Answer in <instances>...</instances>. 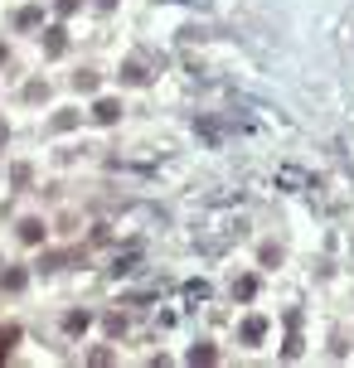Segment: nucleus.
<instances>
[{
  "instance_id": "4468645a",
  "label": "nucleus",
  "mask_w": 354,
  "mask_h": 368,
  "mask_svg": "<svg viewBox=\"0 0 354 368\" xmlns=\"http://www.w3.org/2000/svg\"><path fill=\"white\" fill-rule=\"evenodd\" d=\"M98 5H102V10H112V5H117V0H98Z\"/></svg>"
},
{
  "instance_id": "f03ea898",
  "label": "nucleus",
  "mask_w": 354,
  "mask_h": 368,
  "mask_svg": "<svg viewBox=\"0 0 354 368\" xmlns=\"http://www.w3.org/2000/svg\"><path fill=\"white\" fill-rule=\"evenodd\" d=\"M20 344V325H0V364L10 359V349Z\"/></svg>"
},
{
  "instance_id": "1a4fd4ad",
  "label": "nucleus",
  "mask_w": 354,
  "mask_h": 368,
  "mask_svg": "<svg viewBox=\"0 0 354 368\" xmlns=\"http://www.w3.org/2000/svg\"><path fill=\"white\" fill-rule=\"evenodd\" d=\"M15 24H24V29H29V24H39V10H34V5H29V10H20V15H15Z\"/></svg>"
},
{
  "instance_id": "0eeeda50",
  "label": "nucleus",
  "mask_w": 354,
  "mask_h": 368,
  "mask_svg": "<svg viewBox=\"0 0 354 368\" xmlns=\"http://www.w3.org/2000/svg\"><path fill=\"white\" fill-rule=\"evenodd\" d=\"M214 359H219V354H214L209 344H199V349H190V364H214Z\"/></svg>"
},
{
  "instance_id": "f8f14e48",
  "label": "nucleus",
  "mask_w": 354,
  "mask_h": 368,
  "mask_svg": "<svg viewBox=\"0 0 354 368\" xmlns=\"http://www.w3.org/2000/svg\"><path fill=\"white\" fill-rule=\"evenodd\" d=\"M24 286V272H5V291H20Z\"/></svg>"
},
{
  "instance_id": "20e7f679",
  "label": "nucleus",
  "mask_w": 354,
  "mask_h": 368,
  "mask_svg": "<svg viewBox=\"0 0 354 368\" xmlns=\"http://www.w3.org/2000/svg\"><path fill=\"white\" fill-rule=\"evenodd\" d=\"M44 49H49V54H63V49H68V39H63V29H59V24L49 29V39H44Z\"/></svg>"
},
{
  "instance_id": "7ed1b4c3",
  "label": "nucleus",
  "mask_w": 354,
  "mask_h": 368,
  "mask_svg": "<svg viewBox=\"0 0 354 368\" xmlns=\"http://www.w3.org/2000/svg\"><path fill=\"white\" fill-rule=\"evenodd\" d=\"M20 238H24V243H44V223H39V218H24V223H20Z\"/></svg>"
},
{
  "instance_id": "ddd939ff",
  "label": "nucleus",
  "mask_w": 354,
  "mask_h": 368,
  "mask_svg": "<svg viewBox=\"0 0 354 368\" xmlns=\"http://www.w3.org/2000/svg\"><path fill=\"white\" fill-rule=\"evenodd\" d=\"M78 10V0H59V15H73Z\"/></svg>"
},
{
  "instance_id": "6e6552de",
  "label": "nucleus",
  "mask_w": 354,
  "mask_h": 368,
  "mask_svg": "<svg viewBox=\"0 0 354 368\" xmlns=\"http://www.w3.org/2000/svg\"><path fill=\"white\" fill-rule=\"evenodd\" d=\"M68 126H78V112H59L54 116V131H68Z\"/></svg>"
},
{
  "instance_id": "dca6fc26",
  "label": "nucleus",
  "mask_w": 354,
  "mask_h": 368,
  "mask_svg": "<svg viewBox=\"0 0 354 368\" xmlns=\"http://www.w3.org/2000/svg\"><path fill=\"white\" fill-rule=\"evenodd\" d=\"M0 63H5V44H0Z\"/></svg>"
},
{
  "instance_id": "9d476101",
  "label": "nucleus",
  "mask_w": 354,
  "mask_h": 368,
  "mask_svg": "<svg viewBox=\"0 0 354 368\" xmlns=\"http://www.w3.org/2000/svg\"><path fill=\"white\" fill-rule=\"evenodd\" d=\"M252 291H257V281H252V276H243V281H238V286H233V296H243V300H247Z\"/></svg>"
},
{
  "instance_id": "f257e3e1",
  "label": "nucleus",
  "mask_w": 354,
  "mask_h": 368,
  "mask_svg": "<svg viewBox=\"0 0 354 368\" xmlns=\"http://www.w3.org/2000/svg\"><path fill=\"white\" fill-rule=\"evenodd\" d=\"M93 116H98L102 126H112V121H117V116H121V102H112V97H102V102L93 107Z\"/></svg>"
},
{
  "instance_id": "2eb2a0df",
  "label": "nucleus",
  "mask_w": 354,
  "mask_h": 368,
  "mask_svg": "<svg viewBox=\"0 0 354 368\" xmlns=\"http://www.w3.org/2000/svg\"><path fill=\"white\" fill-rule=\"evenodd\" d=\"M0 141H5V121H0Z\"/></svg>"
},
{
  "instance_id": "39448f33",
  "label": "nucleus",
  "mask_w": 354,
  "mask_h": 368,
  "mask_svg": "<svg viewBox=\"0 0 354 368\" xmlns=\"http://www.w3.org/2000/svg\"><path fill=\"white\" fill-rule=\"evenodd\" d=\"M63 330H68V335L88 330V310H73V315H63Z\"/></svg>"
},
{
  "instance_id": "9b49d317",
  "label": "nucleus",
  "mask_w": 354,
  "mask_h": 368,
  "mask_svg": "<svg viewBox=\"0 0 354 368\" xmlns=\"http://www.w3.org/2000/svg\"><path fill=\"white\" fill-rule=\"evenodd\" d=\"M73 88H78V92H93V88H98V78H93V73H78V78H73Z\"/></svg>"
},
{
  "instance_id": "423d86ee",
  "label": "nucleus",
  "mask_w": 354,
  "mask_h": 368,
  "mask_svg": "<svg viewBox=\"0 0 354 368\" xmlns=\"http://www.w3.org/2000/svg\"><path fill=\"white\" fill-rule=\"evenodd\" d=\"M262 335H267V320H247V325H243V339H247V344H257Z\"/></svg>"
}]
</instances>
